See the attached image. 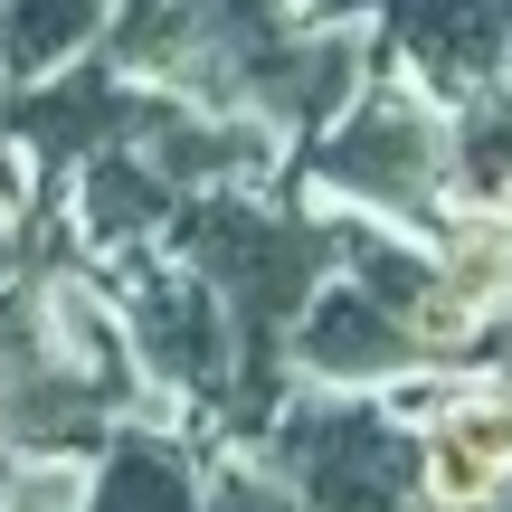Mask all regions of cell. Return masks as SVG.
I'll return each mask as SVG.
<instances>
[{"instance_id": "obj_1", "label": "cell", "mask_w": 512, "mask_h": 512, "mask_svg": "<svg viewBox=\"0 0 512 512\" xmlns=\"http://www.w3.org/2000/svg\"><path fill=\"white\" fill-rule=\"evenodd\" d=\"M304 190H313V200H342L351 219H389V228L437 238V228L465 209V181H456V105H437L408 67H380L304 143Z\"/></svg>"}, {"instance_id": "obj_2", "label": "cell", "mask_w": 512, "mask_h": 512, "mask_svg": "<svg viewBox=\"0 0 512 512\" xmlns=\"http://www.w3.org/2000/svg\"><path fill=\"white\" fill-rule=\"evenodd\" d=\"M275 475L313 512H427L418 427L389 389H313L275 418Z\"/></svg>"}, {"instance_id": "obj_3", "label": "cell", "mask_w": 512, "mask_h": 512, "mask_svg": "<svg viewBox=\"0 0 512 512\" xmlns=\"http://www.w3.org/2000/svg\"><path fill=\"white\" fill-rule=\"evenodd\" d=\"M219 238L209 256L228 266V285H238V313L256 332V351H294V323H304V304L323 294V275L342 266L332 256V219H294V209H219Z\"/></svg>"}, {"instance_id": "obj_4", "label": "cell", "mask_w": 512, "mask_h": 512, "mask_svg": "<svg viewBox=\"0 0 512 512\" xmlns=\"http://www.w3.org/2000/svg\"><path fill=\"white\" fill-rule=\"evenodd\" d=\"M418 475L427 512H494L512 494V370H456L418 418Z\"/></svg>"}, {"instance_id": "obj_5", "label": "cell", "mask_w": 512, "mask_h": 512, "mask_svg": "<svg viewBox=\"0 0 512 512\" xmlns=\"http://www.w3.org/2000/svg\"><path fill=\"white\" fill-rule=\"evenodd\" d=\"M361 10L437 105H465L512 57V0H361Z\"/></svg>"}, {"instance_id": "obj_6", "label": "cell", "mask_w": 512, "mask_h": 512, "mask_svg": "<svg viewBox=\"0 0 512 512\" xmlns=\"http://www.w3.org/2000/svg\"><path fill=\"white\" fill-rule=\"evenodd\" d=\"M294 370H304L313 389H399V380L427 370V351L370 285L323 275V294H313L304 323H294Z\"/></svg>"}, {"instance_id": "obj_7", "label": "cell", "mask_w": 512, "mask_h": 512, "mask_svg": "<svg viewBox=\"0 0 512 512\" xmlns=\"http://www.w3.org/2000/svg\"><path fill=\"white\" fill-rule=\"evenodd\" d=\"M86 512H200V484H190L181 446H152V437H143L105 484H95Z\"/></svg>"}, {"instance_id": "obj_8", "label": "cell", "mask_w": 512, "mask_h": 512, "mask_svg": "<svg viewBox=\"0 0 512 512\" xmlns=\"http://www.w3.org/2000/svg\"><path fill=\"white\" fill-rule=\"evenodd\" d=\"M200 512H313V503L294 494L285 475H228V484H219V494H209Z\"/></svg>"}, {"instance_id": "obj_9", "label": "cell", "mask_w": 512, "mask_h": 512, "mask_svg": "<svg viewBox=\"0 0 512 512\" xmlns=\"http://www.w3.org/2000/svg\"><path fill=\"white\" fill-rule=\"evenodd\" d=\"M475 209H484V219H494V228H503V238H512V171H503V181H494V190H484V200H475Z\"/></svg>"}, {"instance_id": "obj_10", "label": "cell", "mask_w": 512, "mask_h": 512, "mask_svg": "<svg viewBox=\"0 0 512 512\" xmlns=\"http://www.w3.org/2000/svg\"><path fill=\"white\" fill-rule=\"evenodd\" d=\"M494 512H512V494H503V503H494Z\"/></svg>"}]
</instances>
